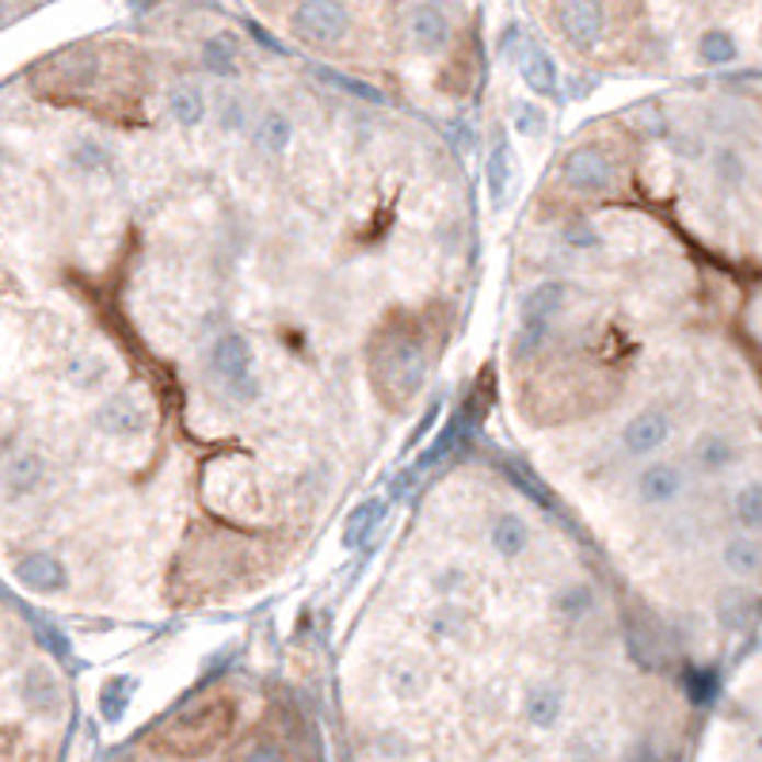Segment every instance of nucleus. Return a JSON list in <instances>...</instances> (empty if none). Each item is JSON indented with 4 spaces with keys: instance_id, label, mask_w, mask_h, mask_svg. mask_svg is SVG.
Listing matches in <instances>:
<instances>
[{
    "instance_id": "13",
    "label": "nucleus",
    "mask_w": 762,
    "mask_h": 762,
    "mask_svg": "<svg viewBox=\"0 0 762 762\" xmlns=\"http://www.w3.org/2000/svg\"><path fill=\"white\" fill-rule=\"evenodd\" d=\"M488 545L500 553L503 560H519L526 549H531V526H526L523 515L515 511H503L488 523Z\"/></svg>"
},
{
    "instance_id": "18",
    "label": "nucleus",
    "mask_w": 762,
    "mask_h": 762,
    "mask_svg": "<svg viewBox=\"0 0 762 762\" xmlns=\"http://www.w3.org/2000/svg\"><path fill=\"white\" fill-rule=\"evenodd\" d=\"M61 378L73 389H100L111 378V363L103 355H92V351H77L61 363Z\"/></svg>"
},
{
    "instance_id": "33",
    "label": "nucleus",
    "mask_w": 762,
    "mask_h": 762,
    "mask_svg": "<svg viewBox=\"0 0 762 762\" xmlns=\"http://www.w3.org/2000/svg\"><path fill=\"white\" fill-rule=\"evenodd\" d=\"M69 160L77 164V172H103V168H111V149L103 141L84 138L69 149Z\"/></svg>"
},
{
    "instance_id": "36",
    "label": "nucleus",
    "mask_w": 762,
    "mask_h": 762,
    "mask_svg": "<svg viewBox=\"0 0 762 762\" xmlns=\"http://www.w3.org/2000/svg\"><path fill=\"white\" fill-rule=\"evenodd\" d=\"M431 583H435V591L443 599H457V591L465 588V572H457V568H443V572L431 576Z\"/></svg>"
},
{
    "instance_id": "24",
    "label": "nucleus",
    "mask_w": 762,
    "mask_h": 762,
    "mask_svg": "<svg viewBox=\"0 0 762 762\" xmlns=\"http://www.w3.org/2000/svg\"><path fill=\"white\" fill-rule=\"evenodd\" d=\"M206 95L198 92L195 84H175L172 92H168V115H172V123L180 126H198L206 118Z\"/></svg>"
},
{
    "instance_id": "25",
    "label": "nucleus",
    "mask_w": 762,
    "mask_h": 762,
    "mask_svg": "<svg viewBox=\"0 0 762 762\" xmlns=\"http://www.w3.org/2000/svg\"><path fill=\"white\" fill-rule=\"evenodd\" d=\"M382 519H385V500H366L363 508H355L348 526H343V545H348V549H359L366 537L378 534Z\"/></svg>"
},
{
    "instance_id": "14",
    "label": "nucleus",
    "mask_w": 762,
    "mask_h": 762,
    "mask_svg": "<svg viewBox=\"0 0 762 762\" xmlns=\"http://www.w3.org/2000/svg\"><path fill=\"white\" fill-rule=\"evenodd\" d=\"M408 35H412L416 50L423 54H435L451 43V20L439 12L435 4H420L412 8V20H408Z\"/></svg>"
},
{
    "instance_id": "31",
    "label": "nucleus",
    "mask_w": 762,
    "mask_h": 762,
    "mask_svg": "<svg viewBox=\"0 0 762 762\" xmlns=\"http://www.w3.org/2000/svg\"><path fill=\"white\" fill-rule=\"evenodd\" d=\"M385 683H389V690L397 697H420L423 686H428V675H423L416 663L400 660V663H393V668L385 671Z\"/></svg>"
},
{
    "instance_id": "10",
    "label": "nucleus",
    "mask_w": 762,
    "mask_h": 762,
    "mask_svg": "<svg viewBox=\"0 0 762 762\" xmlns=\"http://www.w3.org/2000/svg\"><path fill=\"white\" fill-rule=\"evenodd\" d=\"M637 500L645 508H668L683 496V469L671 462H652L637 473Z\"/></svg>"
},
{
    "instance_id": "35",
    "label": "nucleus",
    "mask_w": 762,
    "mask_h": 762,
    "mask_svg": "<svg viewBox=\"0 0 762 762\" xmlns=\"http://www.w3.org/2000/svg\"><path fill=\"white\" fill-rule=\"evenodd\" d=\"M565 240L572 248H580V252H595V248H603V237H599V232L591 229L588 221H568V226H565Z\"/></svg>"
},
{
    "instance_id": "12",
    "label": "nucleus",
    "mask_w": 762,
    "mask_h": 762,
    "mask_svg": "<svg viewBox=\"0 0 762 762\" xmlns=\"http://www.w3.org/2000/svg\"><path fill=\"white\" fill-rule=\"evenodd\" d=\"M221 725H226V720H221V713L214 709V705H203V709L175 717L172 728H168V740H172L175 748H183V751H203L206 743L218 736Z\"/></svg>"
},
{
    "instance_id": "2",
    "label": "nucleus",
    "mask_w": 762,
    "mask_h": 762,
    "mask_svg": "<svg viewBox=\"0 0 762 762\" xmlns=\"http://www.w3.org/2000/svg\"><path fill=\"white\" fill-rule=\"evenodd\" d=\"M565 298H568V283H560V278L542 283V286H534L531 294H523V302H519V332H515L519 359H534L537 351L545 348L553 320L565 309Z\"/></svg>"
},
{
    "instance_id": "26",
    "label": "nucleus",
    "mask_w": 762,
    "mask_h": 762,
    "mask_svg": "<svg viewBox=\"0 0 762 762\" xmlns=\"http://www.w3.org/2000/svg\"><path fill=\"white\" fill-rule=\"evenodd\" d=\"M428 629H431V637L451 640L457 633L469 629V610L457 606L454 599H443V603H435L428 610Z\"/></svg>"
},
{
    "instance_id": "27",
    "label": "nucleus",
    "mask_w": 762,
    "mask_h": 762,
    "mask_svg": "<svg viewBox=\"0 0 762 762\" xmlns=\"http://www.w3.org/2000/svg\"><path fill=\"white\" fill-rule=\"evenodd\" d=\"M697 58L705 61V66H732L736 58H740V46H736L732 31H705L702 43H697Z\"/></svg>"
},
{
    "instance_id": "29",
    "label": "nucleus",
    "mask_w": 762,
    "mask_h": 762,
    "mask_svg": "<svg viewBox=\"0 0 762 762\" xmlns=\"http://www.w3.org/2000/svg\"><path fill=\"white\" fill-rule=\"evenodd\" d=\"M553 610H557L565 622H580V617H588L591 610H595V591H591L588 583H568V588L553 599Z\"/></svg>"
},
{
    "instance_id": "37",
    "label": "nucleus",
    "mask_w": 762,
    "mask_h": 762,
    "mask_svg": "<svg viewBox=\"0 0 762 762\" xmlns=\"http://www.w3.org/2000/svg\"><path fill=\"white\" fill-rule=\"evenodd\" d=\"M218 118H221V126H226V130H240V126H244V115H240V100H221L218 103Z\"/></svg>"
},
{
    "instance_id": "16",
    "label": "nucleus",
    "mask_w": 762,
    "mask_h": 762,
    "mask_svg": "<svg viewBox=\"0 0 762 762\" xmlns=\"http://www.w3.org/2000/svg\"><path fill=\"white\" fill-rule=\"evenodd\" d=\"M515 66H519V73H523L526 84H531V92L549 95L553 88H557V66H553V58L542 50V46L523 43V50L515 54Z\"/></svg>"
},
{
    "instance_id": "21",
    "label": "nucleus",
    "mask_w": 762,
    "mask_h": 762,
    "mask_svg": "<svg viewBox=\"0 0 762 762\" xmlns=\"http://www.w3.org/2000/svg\"><path fill=\"white\" fill-rule=\"evenodd\" d=\"M560 709H565V694H560L557 686H549V683H534L531 690H526V697H523V713H526V720H531V725H537V728L557 725Z\"/></svg>"
},
{
    "instance_id": "8",
    "label": "nucleus",
    "mask_w": 762,
    "mask_h": 762,
    "mask_svg": "<svg viewBox=\"0 0 762 762\" xmlns=\"http://www.w3.org/2000/svg\"><path fill=\"white\" fill-rule=\"evenodd\" d=\"M15 580L31 591V595H61L69 583V568L66 560H58L54 553L35 549L27 557L15 560Z\"/></svg>"
},
{
    "instance_id": "15",
    "label": "nucleus",
    "mask_w": 762,
    "mask_h": 762,
    "mask_svg": "<svg viewBox=\"0 0 762 762\" xmlns=\"http://www.w3.org/2000/svg\"><path fill=\"white\" fill-rule=\"evenodd\" d=\"M736 457H740L736 443L728 435H720V431H705V435L694 439V462H697V469L709 473V477L732 469Z\"/></svg>"
},
{
    "instance_id": "23",
    "label": "nucleus",
    "mask_w": 762,
    "mask_h": 762,
    "mask_svg": "<svg viewBox=\"0 0 762 762\" xmlns=\"http://www.w3.org/2000/svg\"><path fill=\"white\" fill-rule=\"evenodd\" d=\"M720 560L732 576H755L762 572V545L751 534H736L720 545Z\"/></svg>"
},
{
    "instance_id": "32",
    "label": "nucleus",
    "mask_w": 762,
    "mask_h": 762,
    "mask_svg": "<svg viewBox=\"0 0 762 762\" xmlns=\"http://www.w3.org/2000/svg\"><path fill=\"white\" fill-rule=\"evenodd\" d=\"M713 172H717V180L725 183V187H740V183L748 180V160H743L740 149L720 146L713 152Z\"/></svg>"
},
{
    "instance_id": "20",
    "label": "nucleus",
    "mask_w": 762,
    "mask_h": 762,
    "mask_svg": "<svg viewBox=\"0 0 762 762\" xmlns=\"http://www.w3.org/2000/svg\"><path fill=\"white\" fill-rule=\"evenodd\" d=\"M717 617H720V625H725V629H732V633L751 629V625H755V617H759V599L751 595L748 588L725 591V595L717 599Z\"/></svg>"
},
{
    "instance_id": "30",
    "label": "nucleus",
    "mask_w": 762,
    "mask_h": 762,
    "mask_svg": "<svg viewBox=\"0 0 762 762\" xmlns=\"http://www.w3.org/2000/svg\"><path fill=\"white\" fill-rule=\"evenodd\" d=\"M508 183H511V149L508 141H496L492 152H488V195H492V203H500L508 195Z\"/></svg>"
},
{
    "instance_id": "3",
    "label": "nucleus",
    "mask_w": 762,
    "mask_h": 762,
    "mask_svg": "<svg viewBox=\"0 0 762 762\" xmlns=\"http://www.w3.org/2000/svg\"><path fill=\"white\" fill-rule=\"evenodd\" d=\"M291 27L305 46L332 50V46H340L351 35V8L343 0H302L294 8Z\"/></svg>"
},
{
    "instance_id": "19",
    "label": "nucleus",
    "mask_w": 762,
    "mask_h": 762,
    "mask_svg": "<svg viewBox=\"0 0 762 762\" xmlns=\"http://www.w3.org/2000/svg\"><path fill=\"white\" fill-rule=\"evenodd\" d=\"M203 66H206V73H214L218 80L237 77L240 73V43H237V35L221 31V35L206 38V43H203Z\"/></svg>"
},
{
    "instance_id": "38",
    "label": "nucleus",
    "mask_w": 762,
    "mask_h": 762,
    "mask_svg": "<svg viewBox=\"0 0 762 762\" xmlns=\"http://www.w3.org/2000/svg\"><path fill=\"white\" fill-rule=\"evenodd\" d=\"M244 762H286L283 751L275 748V743H255V748H248Z\"/></svg>"
},
{
    "instance_id": "6",
    "label": "nucleus",
    "mask_w": 762,
    "mask_h": 762,
    "mask_svg": "<svg viewBox=\"0 0 762 762\" xmlns=\"http://www.w3.org/2000/svg\"><path fill=\"white\" fill-rule=\"evenodd\" d=\"M565 183L576 195H606L614 187V164L595 146H580L565 157Z\"/></svg>"
},
{
    "instance_id": "28",
    "label": "nucleus",
    "mask_w": 762,
    "mask_h": 762,
    "mask_svg": "<svg viewBox=\"0 0 762 762\" xmlns=\"http://www.w3.org/2000/svg\"><path fill=\"white\" fill-rule=\"evenodd\" d=\"M732 515L743 531H762V480H748V485L736 492Z\"/></svg>"
},
{
    "instance_id": "22",
    "label": "nucleus",
    "mask_w": 762,
    "mask_h": 762,
    "mask_svg": "<svg viewBox=\"0 0 762 762\" xmlns=\"http://www.w3.org/2000/svg\"><path fill=\"white\" fill-rule=\"evenodd\" d=\"M252 141H255V149H263V152H283L294 141L291 115H286V111H278V107L263 111L260 123H255V130H252Z\"/></svg>"
},
{
    "instance_id": "40",
    "label": "nucleus",
    "mask_w": 762,
    "mask_h": 762,
    "mask_svg": "<svg viewBox=\"0 0 762 762\" xmlns=\"http://www.w3.org/2000/svg\"><path fill=\"white\" fill-rule=\"evenodd\" d=\"M576 759H583V762H603V740H595V743L580 740V743H576Z\"/></svg>"
},
{
    "instance_id": "5",
    "label": "nucleus",
    "mask_w": 762,
    "mask_h": 762,
    "mask_svg": "<svg viewBox=\"0 0 762 762\" xmlns=\"http://www.w3.org/2000/svg\"><path fill=\"white\" fill-rule=\"evenodd\" d=\"M92 423L111 439H141L149 431V408L130 393H111L92 412Z\"/></svg>"
},
{
    "instance_id": "7",
    "label": "nucleus",
    "mask_w": 762,
    "mask_h": 762,
    "mask_svg": "<svg viewBox=\"0 0 762 762\" xmlns=\"http://www.w3.org/2000/svg\"><path fill=\"white\" fill-rule=\"evenodd\" d=\"M557 23L568 43L580 46V50H591L606 31V12L599 0H560Z\"/></svg>"
},
{
    "instance_id": "11",
    "label": "nucleus",
    "mask_w": 762,
    "mask_h": 762,
    "mask_svg": "<svg viewBox=\"0 0 762 762\" xmlns=\"http://www.w3.org/2000/svg\"><path fill=\"white\" fill-rule=\"evenodd\" d=\"M668 439H671V423H668V416H663L660 408H645V412H637L622 428V446L633 457L656 454L663 443H668Z\"/></svg>"
},
{
    "instance_id": "9",
    "label": "nucleus",
    "mask_w": 762,
    "mask_h": 762,
    "mask_svg": "<svg viewBox=\"0 0 762 762\" xmlns=\"http://www.w3.org/2000/svg\"><path fill=\"white\" fill-rule=\"evenodd\" d=\"M46 477V462L38 451H12L4 457V477H0V488H4L8 503L31 500V496L43 488Z\"/></svg>"
},
{
    "instance_id": "17",
    "label": "nucleus",
    "mask_w": 762,
    "mask_h": 762,
    "mask_svg": "<svg viewBox=\"0 0 762 762\" xmlns=\"http://www.w3.org/2000/svg\"><path fill=\"white\" fill-rule=\"evenodd\" d=\"M23 697H27L31 713H38V717H54V713L61 709V683L54 679V671L31 668L27 679H23Z\"/></svg>"
},
{
    "instance_id": "39",
    "label": "nucleus",
    "mask_w": 762,
    "mask_h": 762,
    "mask_svg": "<svg viewBox=\"0 0 762 762\" xmlns=\"http://www.w3.org/2000/svg\"><path fill=\"white\" fill-rule=\"evenodd\" d=\"M515 126H519V134H534L537 126H542V111H537V107H519Z\"/></svg>"
},
{
    "instance_id": "4",
    "label": "nucleus",
    "mask_w": 762,
    "mask_h": 762,
    "mask_svg": "<svg viewBox=\"0 0 762 762\" xmlns=\"http://www.w3.org/2000/svg\"><path fill=\"white\" fill-rule=\"evenodd\" d=\"M374 359H389V374L378 378V385H397V400H412L423 389L428 378V355H423V340L412 332H393L389 351Z\"/></svg>"
},
{
    "instance_id": "41",
    "label": "nucleus",
    "mask_w": 762,
    "mask_h": 762,
    "mask_svg": "<svg viewBox=\"0 0 762 762\" xmlns=\"http://www.w3.org/2000/svg\"><path fill=\"white\" fill-rule=\"evenodd\" d=\"M629 762H660V751L645 740V743H637V748L629 751Z\"/></svg>"
},
{
    "instance_id": "34",
    "label": "nucleus",
    "mask_w": 762,
    "mask_h": 762,
    "mask_svg": "<svg viewBox=\"0 0 762 762\" xmlns=\"http://www.w3.org/2000/svg\"><path fill=\"white\" fill-rule=\"evenodd\" d=\"M686 694H690V702H697V705L713 702V694H717V675H713L709 668H690L686 671Z\"/></svg>"
},
{
    "instance_id": "1",
    "label": "nucleus",
    "mask_w": 762,
    "mask_h": 762,
    "mask_svg": "<svg viewBox=\"0 0 762 762\" xmlns=\"http://www.w3.org/2000/svg\"><path fill=\"white\" fill-rule=\"evenodd\" d=\"M211 374L218 378L221 397L232 405H255L263 397V385L255 378V355L252 343L240 332H226L211 348Z\"/></svg>"
}]
</instances>
